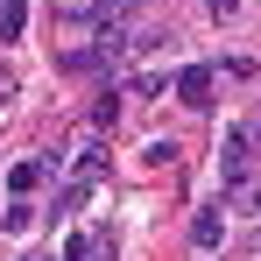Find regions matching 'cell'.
I'll use <instances>...</instances> for the list:
<instances>
[{
    "instance_id": "obj_1",
    "label": "cell",
    "mask_w": 261,
    "mask_h": 261,
    "mask_svg": "<svg viewBox=\"0 0 261 261\" xmlns=\"http://www.w3.org/2000/svg\"><path fill=\"white\" fill-rule=\"evenodd\" d=\"M212 64H184V71H176V99H184V106H198V113H205V106H212Z\"/></svg>"
},
{
    "instance_id": "obj_8",
    "label": "cell",
    "mask_w": 261,
    "mask_h": 261,
    "mask_svg": "<svg viewBox=\"0 0 261 261\" xmlns=\"http://www.w3.org/2000/svg\"><path fill=\"white\" fill-rule=\"evenodd\" d=\"M219 233H226V219H219V205L191 219V240H198V247H219Z\"/></svg>"
},
{
    "instance_id": "obj_5",
    "label": "cell",
    "mask_w": 261,
    "mask_h": 261,
    "mask_svg": "<svg viewBox=\"0 0 261 261\" xmlns=\"http://www.w3.org/2000/svg\"><path fill=\"white\" fill-rule=\"evenodd\" d=\"M29 29V0H0V43H21Z\"/></svg>"
},
{
    "instance_id": "obj_10",
    "label": "cell",
    "mask_w": 261,
    "mask_h": 261,
    "mask_svg": "<svg viewBox=\"0 0 261 261\" xmlns=\"http://www.w3.org/2000/svg\"><path fill=\"white\" fill-rule=\"evenodd\" d=\"M113 120H120V99H113V92H99V106H92V127H113Z\"/></svg>"
},
{
    "instance_id": "obj_4",
    "label": "cell",
    "mask_w": 261,
    "mask_h": 261,
    "mask_svg": "<svg viewBox=\"0 0 261 261\" xmlns=\"http://www.w3.org/2000/svg\"><path fill=\"white\" fill-rule=\"evenodd\" d=\"M43 176H49V163H36V155H29V163H14V170H7V191H14V198H29Z\"/></svg>"
},
{
    "instance_id": "obj_11",
    "label": "cell",
    "mask_w": 261,
    "mask_h": 261,
    "mask_svg": "<svg viewBox=\"0 0 261 261\" xmlns=\"http://www.w3.org/2000/svg\"><path fill=\"white\" fill-rule=\"evenodd\" d=\"M205 7H212V21H226V14H233L240 0H205Z\"/></svg>"
},
{
    "instance_id": "obj_9",
    "label": "cell",
    "mask_w": 261,
    "mask_h": 261,
    "mask_svg": "<svg viewBox=\"0 0 261 261\" xmlns=\"http://www.w3.org/2000/svg\"><path fill=\"white\" fill-rule=\"evenodd\" d=\"M0 226H7V233H29V226H36V205H29V198H14V205H7V219H0Z\"/></svg>"
},
{
    "instance_id": "obj_7",
    "label": "cell",
    "mask_w": 261,
    "mask_h": 261,
    "mask_svg": "<svg viewBox=\"0 0 261 261\" xmlns=\"http://www.w3.org/2000/svg\"><path fill=\"white\" fill-rule=\"evenodd\" d=\"M141 7H148V0H99V21H106V29H127Z\"/></svg>"
},
{
    "instance_id": "obj_3",
    "label": "cell",
    "mask_w": 261,
    "mask_h": 261,
    "mask_svg": "<svg viewBox=\"0 0 261 261\" xmlns=\"http://www.w3.org/2000/svg\"><path fill=\"white\" fill-rule=\"evenodd\" d=\"M226 205L233 212H261V176L247 170V176H226Z\"/></svg>"
},
{
    "instance_id": "obj_6",
    "label": "cell",
    "mask_w": 261,
    "mask_h": 261,
    "mask_svg": "<svg viewBox=\"0 0 261 261\" xmlns=\"http://www.w3.org/2000/svg\"><path fill=\"white\" fill-rule=\"evenodd\" d=\"M219 170H226V176H247V134H226V148H219Z\"/></svg>"
},
{
    "instance_id": "obj_2",
    "label": "cell",
    "mask_w": 261,
    "mask_h": 261,
    "mask_svg": "<svg viewBox=\"0 0 261 261\" xmlns=\"http://www.w3.org/2000/svg\"><path fill=\"white\" fill-rule=\"evenodd\" d=\"M113 254V233H106V226H92V233H71V240H64V261H106Z\"/></svg>"
}]
</instances>
